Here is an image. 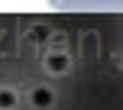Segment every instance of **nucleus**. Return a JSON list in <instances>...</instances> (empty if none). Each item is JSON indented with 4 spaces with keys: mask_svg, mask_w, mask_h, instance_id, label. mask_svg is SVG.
<instances>
[{
    "mask_svg": "<svg viewBox=\"0 0 123 110\" xmlns=\"http://www.w3.org/2000/svg\"><path fill=\"white\" fill-rule=\"evenodd\" d=\"M29 104L36 107V110H49L52 104H55V91H52V87H32Z\"/></svg>",
    "mask_w": 123,
    "mask_h": 110,
    "instance_id": "nucleus-2",
    "label": "nucleus"
},
{
    "mask_svg": "<svg viewBox=\"0 0 123 110\" xmlns=\"http://www.w3.org/2000/svg\"><path fill=\"white\" fill-rule=\"evenodd\" d=\"M45 68H49L52 74H65L68 68H71V55L68 52H49L45 55Z\"/></svg>",
    "mask_w": 123,
    "mask_h": 110,
    "instance_id": "nucleus-1",
    "label": "nucleus"
},
{
    "mask_svg": "<svg viewBox=\"0 0 123 110\" xmlns=\"http://www.w3.org/2000/svg\"><path fill=\"white\" fill-rule=\"evenodd\" d=\"M120 65H123V55H120Z\"/></svg>",
    "mask_w": 123,
    "mask_h": 110,
    "instance_id": "nucleus-5",
    "label": "nucleus"
},
{
    "mask_svg": "<svg viewBox=\"0 0 123 110\" xmlns=\"http://www.w3.org/2000/svg\"><path fill=\"white\" fill-rule=\"evenodd\" d=\"M29 39H32V42H45V39H49V29H45V26H32V29H29Z\"/></svg>",
    "mask_w": 123,
    "mask_h": 110,
    "instance_id": "nucleus-4",
    "label": "nucleus"
},
{
    "mask_svg": "<svg viewBox=\"0 0 123 110\" xmlns=\"http://www.w3.org/2000/svg\"><path fill=\"white\" fill-rule=\"evenodd\" d=\"M16 104H19L16 91H10V87H0V110H13Z\"/></svg>",
    "mask_w": 123,
    "mask_h": 110,
    "instance_id": "nucleus-3",
    "label": "nucleus"
}]
</instances>
